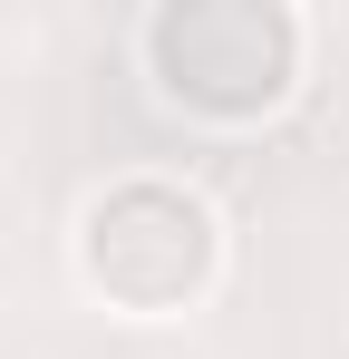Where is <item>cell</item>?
Segmentation results:
<instances>
[{
	"label": "cell",
	"instance_id": "6da1fadb",
	"mask_svg": "<svg viewBox=\"0 0 349 359\" xmlns=\"http://www.w3.org/2000/svg\"><path fill=\"white\" fill-rule=\"evenodd\" d=\"M68 272H78L88 301H107L116 320H184V311H204L224 292L233 233H224L204 184L165 175V165H126V175H107L78 204Z\"/></svg>",
	"mask_w": 349,
	"mask_h": 359
},
{
	"label": "cell",
	"instance_id": "7a4b0ae2",
	"mask_svg": "<svg viewBox=\"0 0 349 359\" xmlns=\"http://www.w3.org/2000/svg\"><path fill=\"white\" fill-rule=\"evenodd\" d=\"M146 88L194 126H262L301 97L310 20L291 0H156L136 20Z\"/></svg>",
	"mask_w": 349,
	"mask_h": 359
}]
</instances>
